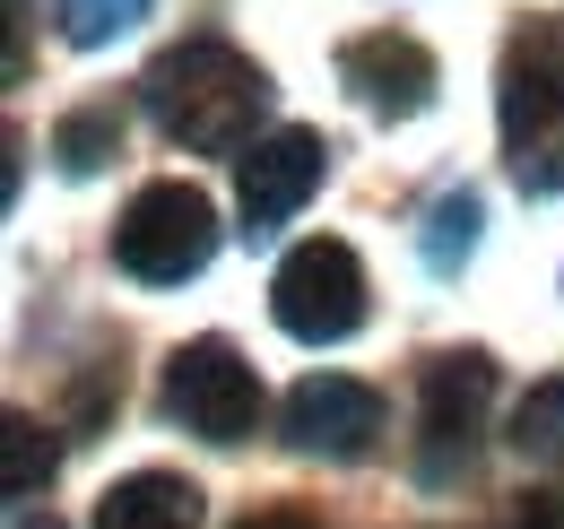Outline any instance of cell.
<instances>
[{
	"mask_svg": "<svg viewBox=\"0 0 564 529\" xmlns=\"http://www.w3.org/2000/svg\"><path fill=\"white\" fill-rule=\"evenodd\" d=\"M148 96V122L192 148V156H243L252 148V122L270 114V78L252 53H235L226 35H183L165 44L140 78Z\"/></svg>",
	"mask_w": 564,
	"mask_h": 529,
	"instance_id": "1",
	"label": "cell"
},
{
	"mask_svg": "<svg viewBox=\"0 0 564 529\" xmlns=\"http://www.w3.org/2000/svg\"><path fill=\"white\" fill-rule=\"evenodd\" d=\"M495 114H503V165L539 199L564 192V18L539 9L503 35L495 69Z\"/></svg>",
	"mask_w": 564,
	"mask_h": 529,
	"instance_id": "2",
	"label": "cell"
},
{
	"mask_svg": "<svg viewBox=\"0 0 564 529\" xmlns=\"http://www.w3.org/2000/svg\"><path fill=\"white\" fill-rule=\"evenodd\" d=\"M209 252H217V208L200 183H148L113 217V261L140 287H183L209 269Z\"/></svg>",
	"mask_w": 564,
	"mask_h": 529,
	"instance_id": "3",
	"label": "cell"
},
{
	"mask_svg": "<svg viewBox=\"0 0 564 529\" xmlns=\"http://www.w3.org/2000/svg\"><path fill=\"white\" fill-rule=\"evenodd\" d=\"M487 399H495V356L487 347L425 356V382H417V486H452L460 468L478 461Z\"/></svg>",
	"mask_w": 564,
	"mask_h": 529,
	"instance_id": "4",
	"label": "cell"
},
{
	"mask_svg": "<svg viewBox=\"0 0 564 529\" xmlns=\"http://www.w3.org/2000/svg\"><path fill=\"white\" fill-rule=\"evenodd\" d=\"M270 313H279L286 338L304 347H339V338L365 331V261H356L339 235H313L295 244L270 278Z\"/></svg>",
	"mask_w": 564,
	"mask_h": 529,
	"instance_id": "5",
	"label": "cell"
},
{
	"mask_svg": "<svg viewBox=\"0 0 564 529\" xmlns=\"http://www.w3.org/2000/svg\"><path fill=\"white\" fill-rule=\"evenodd\" d=\"M165 417L200 443H243L261 425V374L243 365L235 338H192L165 356Z\"/></svg>",
	"mask_w": 564,
	"mask_h": 529,
	"instance_id": "6",
	"label": "cell"
},
{
	"mask_svg": "<svg viewBox=\"0 0 564 529\" xmlns=\"http://www.w3.org/2000/svg\"><path fill=\"white\" fill-rule=\"evenodd\" d=\"M322 174H330V139H322V131L286 122V131L252 139V148H243V165H235V199H243V235H279L286 217H295L304 199L322 192Z\"/></svg>",
	"mask_w": 564,
	"mask_h": 529,
	"instance_id": "7",
	"label": "cell"
},
{
	"mask_svg": "<svg viewBox=\"0 0 564 529\" xmlns=\"http://www.w3.org/2000/svg\"><path fill=\"white\" fill-rule=\"evenodd\" d=\"M339 87H348L365 114H382V122H417L425 105H434V87H443V69H434V53H425L417 35L373 26V35L339 44Z\"/></svg>",
	"mask_w": 564,
	"mask_h": 529,
	"instance_id": "8",
	"label": "cell"
},
{
	"mask_svg": "<svg viewBox=\"0 0 564 529\" xmlns=\"http://www.w3.org/2000/svg\"><path fill=\"white\" fill-rule=\"evenodd\" d=\"M382 434V391L356 374H304L286 391V443L313 461H365Z\"/></svg>",
	"mask_w": 564,
	"mask_h": 529,
	"instance_id": "9",
	"label": "cell"
},
{
	"mask_svg": "<svg viewBox=\"0 0 564 529\" xmlns=\"http://www.w3.org/2000/svg\"><path fill=\"white\" fill-rule=\"evenodd\" d=\"M96 529H200V486L174 468H140L96 495Z\"/></svg>",
	"mask_w": 564,
	"mask_h": 529,
	"instance_id": "10",
	"label": "cell"
},
{
	"mask_svg": "<svg viewBox=\"0 0 564 529\" xmlns=\"http://www.w3.org/2000/svg\"><path fill=\"white\" fill-rule=\"evenodd\" d=\"M478 226H487V208H478V192H443L434 208H425V235H417V252L434 278H452V269L478 252Z\"/></svg>",
	"mask_w": 564,
	"mask_h": 529,
	"instance_id": "11",
	"label": "cell"
},
{
	"mask_svg": "<svg viewBox=\"0 0 564 529\" xmlns=\"http://www.w3.org/2000/svg\"><path fill=\"white\" fill-rule=\"evenodd\" d=\"M105 156H122V114L113 105H78L53 122V165L62 174H96Z\"/></svg>",
	"mask_w": 564,
	"mask_h": 529,
	"instance_id": "12",
	"label": "cell"
},
{
	"mask_svg": "<svg viewBox=\"0 0 564 529\" xmlns=\"http://www.w3.org/2000/svg\"><path fill=\"white\" fill-rule=\"evenodd\" d=\"M512 443H521L530 461H564V374H547V382L521 391V408H512Z\"/></svg>",
	"mask_w": 564,
	"mask_h": 529,
	"instance_id": "13",
	"label": "cell"
},
{
	"mask_svg": "<svg viewBox=\"0 0 564 529\" xmlns=\"http://www.w3.org/2000/svg\"><path fill=\"white\" fill-rule=\"evenodd\" d=\"M53 461H62V452H53V434H44L35 417H9V425H0V486H9V495H35V486L53 477Z\"/></svg>",
	"mask_w": 564,
	"mask_h": 529,
	"instance_id": "14",
	"label": "cell"
},
{
	"mask_svg": "<svg viewBox=\"0 0 564 529\" xmlns=\"http://www.w3.org/2000/svg\"><path fill=\"white\" fill-rule=\"evenodd\" d=\"M140 18H148V0H62V35L87 44V53H96V44H113V35H122V26H140Z\"/></svg>",
	"mask_w": 564,
	"mask_h": 529,
	"instance_id": "15",
	"label": "cell"
},
{
	"mask_svg": "<svg viewBox=\"0 0 564 529\" xmlns=\"http://www.w3.org/2000/svg\"><path fill=\"white\" fill-rule=\"evenodd\" d=\"M512 529H564V495H556V486L512 495Z\"/></svg>",
	"mask_w": 564,
	"mask_h": 529,
	"instance_id": "16",
	"label": "cell"
},
{
	"mask_svg": "<svg viewBox=\"0 0 564 529\" xmlns=\"http://www.w3.org/2000/svg\"><path fill=\"white\" fill-rule=\"evenodd\" d=\"M235 529H322L313 512H252V521H235Z\"/></svg>",
	"mask_w": 564,
	"mask_h": 529,
	"instance_id": "17",
	"label": "cell"
},
{
	"mask_svg": "<svg viewBox=\"0 0 564 529\" xmlns=\"http://www.w3.org/2000/svg\"><path fill=\"white\" fill-rule=\"evenodd\" d=\"M18 529H62V521H35V512H18Z\"/></svg>",
	"mask_w": 564,
	"mask_h": 529,
	"instance_id": "18",
	"label": "cell"
}]
</instances>
